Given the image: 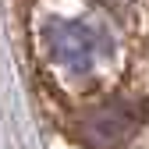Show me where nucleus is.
Listing matches in <instances>:
<instances>
[{
  "instance_id": "1",
  "label": "nucleus",
  "mask_w": 149,
  "mask_h": 149,
  "mask_svg": "<svg viewBox=\"0 0 149 149\" xmlns=\"http://www.w3.org/2000/svg\"><path fill=\"white\" fill-rule=\"evenodd\" d=\"M43 50L68 82H100L114 61L110 32L85 18H50L43 22Z\"/></svg>"
},
{
  "instance_id": "2",
  "label": "nucleus",
  "mask_w": 149,
  "mask_h": 149,
  "mask_svg": "<svg viewBox=\"0 0 149 149\" xmlns=\"http://www.w3.org/2000/svg\"><path fill=\"white\" fill-rule=\"evenodd\" d=\"M135 128H139V110L132 103L110 100V103H100L82 114L78 139L89 142L92 149H110V146H121Z\"/></svg>"
}]
</instances>
